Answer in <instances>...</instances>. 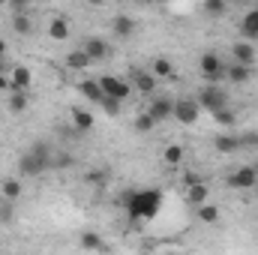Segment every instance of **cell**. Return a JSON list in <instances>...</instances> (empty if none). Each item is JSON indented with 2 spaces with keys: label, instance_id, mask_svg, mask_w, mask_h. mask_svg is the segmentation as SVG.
I'll list each match as a JSON object with an SVG mask.
<instances>
[{
  "label": "cell",
  "instance_id": "6da1fadb",
  "mask_svg": "<svg viewBox=\"0 0 258 255\" xmlns=\"http://www.w3.org/2000/svg\"><path fill=\"white\" fill-rule=\"evenodd\" d=\"M123 207H126L129 219H153L162 207V192L159 189H138L123 195Z\"/></svg>",
  "mask_w": 258,
  "mask_h": 255
},
{
  "label": "cell",
  "instance_id": "7a4b0ae2",
  "mask_svg": "<svg viewBox=\"0 0 258 255\" xmlns=\"http://www.w3.org/2000/svg\"><path fill=\"white\" fill-rule=\"evenodd\" d=\"M51 147L45 144V141H36L33 147H27L24 153H21V159H18V171H21V177H39V174H45L48 168H51Z\"/></svg>",
  "mask_w": 258,
  "mask_h": 255
},
{
  "label": "cell",
  "instance_id": "3957f363",
  "mask_svg": "<svg viewBox=\"0 0 258 255\" xmlns=\"http://www.w3.org/2000/svg\"><path fill=\"white\" fill-rule=\"evenodd\" d=\"M195 102H198V108H207L210 114H216V111L228 108V93H225L222 84H204L198 90V99Z\"/></svg>",
  "mask_w": 258,
  "mask_h": 255
},
{
  "label": "cell",
  "instance_id": "277c9868",
  "mask_svg": "<svg viewBox=\"0 0 258 255\" xmlns=\"http://www.w3.org/2000/svg\"><path fill=\"white\" fill-rule=\"evenodd\" d=\"M198 69H201V78H204L207 84H222V81H225V63H222L216 54H201Z\"/></svg>",
  "mask_w": 258,
  "mask_h": 255
},
{
  "label": "cell",
  "instance_id": "5b68a950",
  "mask_svg": "<svg viewBox=\"0 0 258 255\" xmlns=\"http://www.w3.org/2000/svg\"><path fill=\"white\" fill-rule=\"evenodd\" d=\"M96 81H99V87H102V96H108V99L123 102L129 93H132V84H129V81H120V78H114V75H102V78H96Z\"/></svg>",
  "mask_w": 258,
  "mask_h": 255
},
{
  "label": "cell",
  "instance_id": "8992f818",
  "mask_svg": "<svg viewBox=\"0 0 258 255\" xmlns=\"http://www.w3.org/2000/svg\"><path fill=\"white\" fill-rule=\"evenodd\" d=\"M198 114H201V108H198L195 99H177L174 102V111H171V117L177 123H183V126H192L195 120H198Z\"/></svg>",
  "mask_w": 258,
  "mask_h": 255
},
{
  "label": "cell",
  "instance_id": "52a82bcc",
  "mask_svg": "<svg viewBox=\"0 0 258 255\" xmlns=\"http://www.w3.org/2000/svg\"><path fill=\"white\" fill-rule=\"evenodd\" d=\"M228 186H231V189H255L258 186V168L255 165L237 168V171L228 177Z\"/></svg>",
  "mask_w": 258,
  "mask_h": 255
},
{
  "label": "cell",
  "instance_id": "ba28073f",
  "mask_svg": "<svg viewBox=\"0 0 258 255\" xmlns=\"http://www.w3.org/2000/svg\"><path fill=\"white\" fill-rule=\"evenodd\" d=\"M171 111H174V102H171L168 96H150V108H147V114L153 117V123L168 120V117H171Z\"/></svg>",
  "mask_w": 258,
  "mask_h": 255
},
{
  "label": "cell",
  "instance_id": "9c48e42d",
  "mask_svg": "<svg viewBox=\"0 0 258 255\" xmlns=\"http://www.w3.org/2000/svg\"><path fill=\"white\" fill-rule=\"evenodd\" d=\"M9 81H12V90H9V93H15V90L27 93V87L33 84V72H30L27 66H12V72H9Z\"/></svg>",
  "mask_w": 258,
  "mask_h": 255
},
{
  "label": "cell",
  "instance_id": "30bf717a",
  "mask_svg": "<svg viewBox=\"0 0 258 255\" xmlns=\"http://www.w3.org/2000/svg\"><path fill=\"white\" fill-rule=\"evenodd\" d=\"M132 87L138 90V93H144V96H156V78L150 75V72H144V69H132Z\"/></svg>",
  "mask_w": 258,
  "mask_h": 255
},
{
  "label": "cell",
  "instance_id": "8fae6325",
  "mask_svg": "<svg viewBox=\"0 0 258 255\" xmlns=\"http://www.w3.org/2000/svg\"><path fill=\"white\" fill-rule=\"evenodd\" d=\"M240 36H243V42H255L258 39V9H249L246 15H243V21H240Z\"/></svg>",
  "mask_w": 258,
  "mask_h": 255
},
{
  "label": "cell",
  "instance_id": "7c38bea8",
  "mask_svg": "<svg viewBox=\"0 0 258 255\" xmlns=\"http://www.w3.org/2000/svg\"><path fill=\"white\" fill-rule=\"evenodd\" d=\"M81 51H84V54H87L93 63L108 57V45H105V39H96V36H93V39H87V42L81 45Z\"/></svg>",
  "mask_w": 258,
  "mask_h": 255
},
{
  "label": "cell",
  "instance_id": "4fadbf2b",
  "mask_svg": "<svg viewBox=\"0 0 258 255\" xmlns=\"http://www.w3.org/2000/svg\"><path fill=\"white\" fill-rule=\"evenodd\" d=\"M249 78H252V66H240V63L225 66V81H234V84H246Z\"/></svg>",
  "mask_w": 258,
  "mask_h": 255
},
{
  "label": "cell",
  "instance_id": "5bb4252c",
  "mask_svg": "<svg viewBox=\"0 0 258 255\" xmlns=\"http://www.w3.org/2000/svg\"><path fill=\"white\" fill-rule=\"evenodd\" d=\"M234 60H237L240 66H252L255 63V48H252L249 42H243V39L234 42Z\"/></svg>",
  "mask_w": 258,
  "mask_h": 255
},
{
  "label": "cell",
  "instance_id": "9a60e30c",
  "mask_svg": "<svg viewBox=\"0 0 258 255\" xmlns=\"http://www.w3.org/2000/svg\"><path fill=\"white\" fill-rule=\"evenodd\" d=\"M78 93H81L84 99H90V102H102V87H99V81H90V78L78 81Z\"/></svg>",
  "mask_w": 258,
  "mask_h": 255
},
{
  "label": "cell",
  "instance_id": "2e32d148",
  "mask_svg": "<svg viewBox=\"0 0 258 255\" xmlns=\"http://www.w3.org/2000/svg\"><path fill=\"white\" fill-rule=\"evenodd\" d=\"M150 75L159 81V78H174V63L168 60V57H156L153 66H150Z\"/></svg>",
  "mask_w": 258,
  "mask_h": 255
},
{
  "label": "cell",
  "instance_id": "e0dca14e",
  "mask_svg": "<svg viewBox=\"0 0 258 255\" xmlns=\"http://www.w3.org/2000/svg\"><path fill=\"white\" fill-rule=\"evenodd\" d=\"M207 195H210L207 183H195V186H189V189H186V201H189V204H195V207H201V204H207Z\"/></svg>",
  "mask_w": 258,
  "mask_h": 255
},
{
  "label": "cell",
  "instance_id": "ac0fdd59",
  "mask_svg": "<svg viewBox=\"0 0 258 255\" xmlns=\"http://www.w3.org/2000/svg\"><path fill=\"white\" fill-rule=\"evenodd\" d=\"M90 63H93V60H90V57H87L81 48H75V51H69V54H66V66H69V69H75V72L87 69Z\"/></svg>",
  "mask_w": 258,
  "mask_h": 255
},
{
  "label": "cell",
  "instance_id": "d6986e66",
  "mask_svg": "<svg viewBox=\"0 0 258 255\" xmlns=\"http://www.w3.org/2000/svg\"><path fill=\"white\" fill-rule=\"evenodd\" d=\"M48 36L57 39V42L69 39V21H66V18H54V21L48 24Z\"/></svg>",
  "mask_w": 258,
  "mask_h": 255
},
{
  "label": "cell",
  "instance_id": "ffe728a7",
  "mask_svg": "<svg viewBox=\"0 0 258 255\" xmlns=\"http://www.w3.org/2000/svg\"><path fill=\"white\" fill-rule=\"evenodd\" d=\"M213 147H216L219 153H234V150L240 147V141H237L234 135H216V138H213Z\"/></svg>",
  "mask_w": 258,
  "mask_h": 255
},
{
  "label": "cell",
  "instance_id": "44dd1931",
  "mask_svg": "<svg viewBox=\"0 0 258 255\" xmlns=\"http://www.w3.org/2000/svg\"><path fill=\"white\" fill-rule=\"evenodd\" d=\"M111 27H114V33H117L120 39H126V36H132V30H135V21H132L129 15H117Z\"/></svg>",
  "mask_w": 258,
  "mask_h": 255
},
{
  "label": "cell",
  "instance_id": "7402d4cb",
  "mask_svg": "<svg viewBox=\"0 0 258 255\" xmlns=\"http://www.w3.org/2000/svg\"><path fill=\"white\" fill-rule=\"evenodd\" d=\"M72 123L75 129H90L96 120H93V114L90 111H81V108H72Z\"/></svg>",
  "mask_w": 258,
  "mask_h": 255
},
{
  "label": "cell",
  "instance_id": "603a6c76",
  "mask_svg": "<svg viewBox=\"0 0 258 255\" xmlns=\"http://www.w3.org/2000/svg\"><path fill=\"white\" fill-rule=\"evenodd\" d=\"M198 219L207 222V225L219 222V207H216V204H201V207H198Z\"/></svg>",
  "mask_w": 258,
  "mask_h": 255
},
{
  "label": "cell",
  "instance_id": "cb8c5ba5",
  "mask_svg": "<svg viewBox=\"0 0 258 255\" xmlns=\"http://www.w3.org/2000/svg\"><path fill=\"white\" fill-rule=\"evenodd\" d=\"M81 249H102V237L96 231H81Z\"/></svg>",
  "mask_w": 258,
  "mask_h": 255
},
{
  "label": "cell",
  "instance_id": "d4e9b609",
  "mask_svg": "<svg viewBox=\"0 0 258 255\" xmlns=\"http://www.w3.org/2000/svg\"><path fill=\"white\" fill-rule=\"evenodd\" d=\"M27 108V93H21V90H15L12 96H9V111H15V114H21Z\"/></svg>",
  "mask_w": 258,
  "mask_h": 255
},
{
  "label": "cell",
  "instance_id": "484cf974",
  "mask_svg": "<svg viewBox=\"0 0 258 255\" xmlns=\"http://www.w3.org/2000/svg\"><path fill=\"white\" fill-rule=\"evenodd\" d=\"M165 162L168 165H180L183 162V147L180 144H168L165 147Z\"/></svg>",
  "mask_w": 258,
  "mask_h": 255
},
{
  "label": "cell",
  "instance_id": "4316f807",
  "mask_svg": "<svg viewBox=\"0 0 258 255\" xmlns=\"http://www.w3.org/2000/svg\"><path fill=\"white\" fill-rule=\"evenodd\" d=\"M0 192H3V198H6V201H15V198L21 195V183H18V180H3Z\"/></svg>",
  "mask_w": 258,
  "mask_h": 255
},
{
  "label": "cell",
  "instance_id": "83f0119b",
  "mask_svg": "<svg viewBox=\"0 0 258 255\" xmlns=\"http://www.w3.org/2000/svg\"><path fill=\"white\" fill-rule=\"evenodd\" d=\"M225 9H228L225 0H204V12L213 15V18H216V15H225Z\"/></svg>",
  "mask_w": 258,
  "mask_h": 255
},
{
  "label": "cell",
  "instance_id": "f1b7e54d",
  "mask_svg": "<svg viewBox=\"0 0 258 255\" xmlns=\"http://www.w3.org/2000/svg\"><path fill=\"white\" fill-rule=\"evenodd\" d=\"M213 120H216L219 126H231V123H237V117H234V111H231V108L216 111V114H213Z\"/></svg>",
  "mask_w": 258,
  "mask_h": 255
},
{
  "label": "cell",
  "instance_id": "f546056e",
  "mask_svg": "<svg viewBox=\"0 0 258 255\" xmlns=\"http://www.w3.org/2000/svg\"><path fill=\"white\" fill-rule=\"evenodd\" d=\"M237 141H240V147H246V150H258V129H249V132L240 135Z\"/></svg>",
  "mask_w": 258,
  "mask_h": 255
},
{
  "label": "cell",
  "instance_id": "4dcf8cb0",
  "mask_svg": "<svg viewBox=\"0 0 258 255\" xmlns=\"http://www.w3.org/2000/svg\"><path fill=\"white\" fill-rule=\"evenodd\" d=\"M12 27H15V33H21V36H24V33H30V27H33V24H30V18H27V15H15V18H12Z\"/></svg>",
  "mask_w": 258,
  "mask_h": 255
},
{
  "label": "cell",
  "instance_id": "1f68e13d",
  "mask_svg": "<svg viewBox=\"0 0 258 255\" xmlns=\"http://www.w3.org/2000/svg\"><path fill=\"white\" fill-rule=\"evenodd\" d=\"M99 105H102V111H105L108 117H117V114H120V102H117V99L102 96V102H99Z\"/></svg>",
  "mask_w": 258,
  "mask_h": 255
},
{
  "label": "cell",
  "instance_id": "d6a6232c",
  "mask_svg": "<svg viewBox=\"0 0 258 255\" xmlns=\"http://www.w3.org/2000/svg\"><path fill=\"white\" fill-rule=\"evenodd\" d=\"M153 126H156V123H153V117H150L147 111L135 117V129H138V132H150V129H153Z\"/></svg>",
  "mask_w": 258,
  "mask_h": 255
},
{
  "label": "cell",
  "instance_id": "836d02e7",
  "mask_svg": "<svg viewBox=\"0 0 258 255\" xmlns=\"http://www.w3.org/2000/svg\"><path fill=\"white\" fill-rule=\"evenodd\" d=\"M51 165H57V168H69V165H72V156H69V153H60V156L51 159Z\"/></svg>",
  "mask_w": 258,
  "mask_h": 255
},
{
  "label": "cell",
  "instance_id": "e575fe53",
  "mask_svg": "<svg viewBox=\"0 0 258 255\" xmlns=\"http://www.w3.org/2000/svg\"><path fill=\"white\" fill-rule=\"evenodd\" d=\"M0 219H3V222H9V219H12V204H6V207L0 210Z\"/></svg>",
  "mask_w": 258,
  "mask_h": 255
},
{
  "label": "cell",
  "instance_id": "d590c367",
  "mask_svg": "<svg viewBox=\"0 0 258 255\" xmlns=\"http://www.w3.org/2000/svg\"><path fill=\"white\" fill-rule=\"evenodd\" d=\"M3 72H6V75L12 72V66H9V57H0V75H3Z\"/></svg>",
  "mask_w": 258,
  "mask_h": 255
},
{
  "label": "cell",
  "instance_id": "8d00e7d4",
  "mask_svg": "<svg viewBox=\"0 0 258 255\" xmlns=\"http://www.w3.org/2000/svg\"><path fill=\"white\" fill-rule=\"evenodd\" d=\"M0 90H12V81H9V75H0Z\"/></svg>",
  "mask_w": 258,
  "mask_h": 255
},
{
  "label": "cell",
  "instance_id": "74e56055",
  "mask_svg": "<svg viewBox=\"0 0 258 255\" xmlns=\"http://www.w3.org/2000/svg\"><path fill=\"white\" fill-rule=\"evenodd\" d=\"M0 57H6V42L0 39Z\"/></svg>",
  "mask_w": 258,
  "mask_h": 255
},
{
  "label": "cell",
  "instance_id": "f35d334b",
  "mask_svg": "<svg viewBox=\"0 0 258 255\" xmlns=\"http://www.w3.org/2000/svg\"><path fill=\"white\" fill-rule=\"evenodd\" d=\"M141 255H153V252H150V249H144V252H141Z\"/></svg>",
  "mask_w": 258,
  "mask_h": 255
},
{
  "label": "cell",
  "instance_id": "ab89813d",
  "mask_svg": "<svg viewBox=\"0 0 258 255\" xmlns=\"http://www.w3.org/2000/svg\"><path fill=\"white\" fill-rule=\"evenodd\" d=\"M168 255H174V252H168Z\"/></svg>",
  "mask_w": 258,
  "mask_h": 255
},
{
  "label": "cell",
  "instance_id": "60d3db41",
  "mask_svg": "<svg viewBox=\"0 0 258 255\" xmlns=\"http://www.w3.org/2000/svg\"><path fill=\"white\" fill-rule=\"evenodd\" d=\"M255 189H258V186H255Z\"/></svg>",
  "mask_w": 258,
  "mask_h": 255
}]
</instances>
